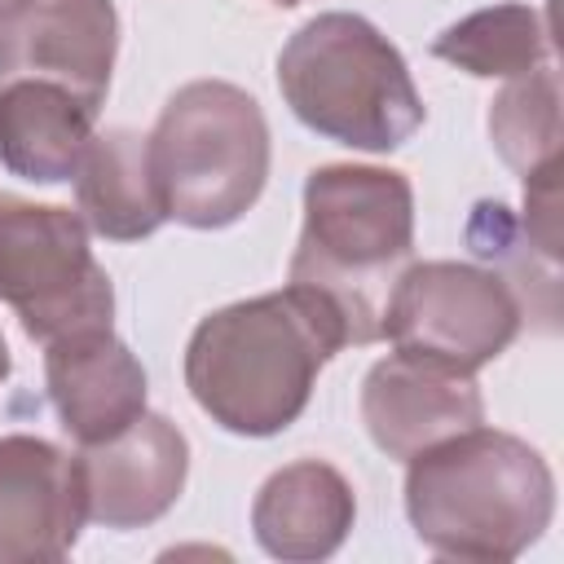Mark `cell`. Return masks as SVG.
<instances>
[{
	"label": "cell",
	"instance_id": "obj_1",
	"mask_svg": "<svg viewBox=\"0 0 564 564\" xmlns=\"http://www.w3.org/2000/svg\"><path fill=\"white\" fill-rule=\"evenodd\" d=\"M357 344L344 308L304 282L207 313L185 344V388L198 410L234 436L286 432L322 366Z\"/></svg>",
	"mask_w": 564,
	"mask_h": 564
},
{
	"label": "cell",
	"instance_id": "obj_2",
	"mask_svg": "<svg viewBox=\"0 0 564 564\" xmlns=\"http://www.w3.org/2000/svg\"><path fill=\"white\" fill-rule=\"evenodd\" d=\"M405 516L427 551L502 564L546 533L555 476L529 441L476 423L410 458Z\"/></svg>",
	"mask_w": 564,
	"mask_h": 564
},
{
	"label": "cell",
	"instance_id": "obj_3",
	"mask_svg": "<svg viewBox=\"0 0 564 564\" xmlns=\"http://www.w3.org/2000/svg\"><path fill=\"white\" fill-rule=\"evenodd\" d=\"M291 115L348 150L388 154L423 128V97L401 48L361 13H317L278 53Z\"/></svg>",
	"mask_w": 564,
	"mask_h": 564
},
{
	"label": "cell",
	"instance_id": "obj_4",
	"mask_svg": "<svg viewBox=\"0 0 564 564\" xmlns=\"http://www.w3.org/2000/svg\"><path fill=\"white\" fill-rule=\"evenodd\" d=\"M414 251V185L405 172L322 163L304 181V229L291 282L326 291L357 344L379 339V286Z\"/></svg>",
	"mask_w": 564,
	"mask_h": 564
},
{
	"label": "cell",
	"instance_id": "obj_5",
	"mask_svg": "<svg viewBox=\"0 0 564 564\" xmlns=\"http://www.w3.org/2000/svg\"><path fill=\"white\" fill-rule=\"evenodd\" d=\"M163 216L189 229L242 220L269 181V123L260 101L225 79H194L167 97L145 137Z\"/></svg>",
	"mask_w": 564,
	"mask_h": 564
},
{
	"label": "cell",
	"instance_id": "obj_6",
	"mask_svg": "<svg viewBox=\"0 0 564 564\" xmlns=\"http://www.w3.org/2000/svg\"><path fill=\"white\" fill-rule=\"evenodd\" d=\"M0 304L18 313L35 344L115 322V286L79 212L0 194Z\"/></svg>",
	"mask_w": 564,
	"mask_h": 564
},
{
	"label": "cell",
	"instance_id": "obj_7",
	"mask_svg": "<svg viewBox=\"0 0 564 564\" xmlns=\"http://www.w3.org/2000/svg\"><path fill=\"white\" fill-rule=\"evenodd\" d=\"M524 326L520 291L498 273L463 260L410 264L379 308V339L463 375H476L511 348Z\"/></svg>",
	"mask_w": 564,
	"mask_h": 564
},
{
	"label": "cell",
	"instance_id": "obj_8",
	"mask_svg": "<svg viewBox=\"0 0 564 564\" xmlns=\"http://www.w3.org/2000/svg\"><path fill=\"white\" fill-rule=\"evenodd\" d=\"M119 53L115 0H26L0 22V84H57L101 110Z\"/></svg>",
	"mask_w": 564,
	"mask_h": 564
},
{
	"label": "cell",
	"instance_id": "obj_9",
	"mask_svg": "<svg viewBox=\"0 0 564 564\" xmlns=\"http://www.w3.org/2000/svg\"><path fill=\"white\" fill-rule=\"evenodd\" d=\"M84 520L79 458L44 436H0V564L70 555Z\"/></svg>",
	"mask_w": 564,
	"mask_h": 564
},
{
	"label": "cell",
	"instance_id": "obj_10",
	"mask_svg": "<svg viewBox=\"0 0 564 564\" xmlns=\"http://www.w3.org/2000/svg\"><path fill=\"white\" fill-rule=\"evenodd\" d=\"M88 520L106 529H141L167 516L185 489L189 441L163 414H137L123 432L79 454Z\"/></svg>",
	"mask_w": 564,
	"mask_h": 564
},
{
	"label": "cell",
	"instance_id": "obj_11",
	"mask_svg": "<svg viewBox=\"0 0 564 564\" xmlns=\"http://www.w3.org/2000/svg\"><path fill=\"white\" fill-rule=\"evenodd\" d=\"M361 423L388 458L410 463L419 449L485 423V397L454 366L388 352L361 379Z\"/></svg>",
	"mask_w": 564,
	"mask_h": 564
},
{
	"label": "cell",
	"instance_id": "obj_12",
	"mask_svg": "<svg viewBox=\"0 0 564 564\" xmlns=\"http://www.w3.org/2000/svg\"><path fill=\"white\" fill-rule=\"evenodd\" d=\"M44 348L48 401L79 445H97L145 414V370L110 326L66 335Z\"/></svg>",
	"mask_w": 564,
	"mask_h": 564
},
{
	"label": "cell",
	"instance_id": "obj_13",
	"mask_svg": "<svg viewBox=\"0 0 564 564\" xmlns=\"http://www.w3.org/2000/svg\"><path fill=\"white\" fill-rule=\"evenodd\" d=\"M357 520L352 485L339 467L322 458H300L278 467L256 502H251V533L264 555L282 564H313L344 546Z\"/></svg>",
	"mask_w": 564,
	"mask_h": 564
},
{
	"label": "cell",
	"instance_id": "obj_14",
	"mask_svg": "<svg viewBox=\"0 0 564 564\" xmlns=\"http://www.w3.org/2000/svg\"><path fill=\"white\" fill-rule=\"evenodd\" d=\"M97 106L57 84L9 79L0 84V163L35 185L75 181L79 159L97 137Z\"/></svg>",
	"mask_w": 564,
	"mask_h": 564
},
{
	"label": "cell",
	"instance_id": "obj_15",
	"mask_svg": "<svg viewBox=\"0 0 564 564\" xmlns=\"http://www.w3.org/2000/svg\"><path fill=\"white\" fill-rule=\"evenodd\" d=\"M75 212L84 225L110 242H141L167 216L154 189L145 132L137 128H106L88 141L79 172H75Z\"/></svg>",
	"mask_w": 564,
	"mask_h": 564
},
{
	"label": "cell",
	"instance_id": "obj_16",
	"mask_svg": "<svg viewBox=\"0 0 564 564\" xmlns=\"http://www.w3.org/2000/svg\"><path fill=\"white\" fill-rule=\"evenodd\" d=\"M432 53L476 79H516L551 62V26L533 4L507 0L445 26L432 40Z\"/></svg>",
	"mask_w": 564,
	"mask_h": 564
},
{
	"label": "cell",
	"instance_id": "obj_17",
	"mask_svg": "<svg viewBox=\"0 0 564 564\" xmlns=\"http://www.w3.org/2000/svg\"><path fill=\"white\" fill-rule=\"evenodd\" d=\"M489 141L520 176L560 159V70L551 62L502 84L489 101Z\"/></svg>",
	"mask_w": 564,
	"mask_h": 564
},
{
	"label": "cell",
	"instance_id": "obj_18",
	"mask_svg": "<svg viewBox=\"0 0 564 564\" xmlns=\"http://www.w3.org/2000/svg\"><path fill=\"white\" fill-rule=\"evenodd\" d=\"M529 247L542 251V260H560V159L533 167L524 176V225Z\"/></svg>",
	"mask_w": 564,
	"mask_h": 564
},
{
	"label": "cell",
	"instance_id": "obj_19",
	"mask_svg": "<svg viewBox=\"0 0 564 564\" xmlns=\"http://www.w3.org/2000/svg\"><path fill=\"white\" fill-rule=\"evenodd\" d=\"M9 370H13V357H9V344H4V330H0V383L9 379Z\"/></svg>",
	"mask_w": 564,
	"mask_h": 564
},
{
	"label": "cell",
	"instance_id": "obj_20",
	"mask_svg": "<svg viewBox=\"0 0 564 564\" xmlns=\"http://www.w3.org/2000/svg\"><path fill=\"white\" fill-rule=\"evenodd\" d=\"M22 4H26V0H0V22H4V18H13Z\"/></svg>",
	"mask_w": 564,
	"mask_h": 564
},
{
	"label": "cell",
	"instance_id": "obj_21",
	"mask_svg": "<svg viewBox=\"0 0 564 564\" xmlns=\"http://www.w3.org/2000/svg\"><path fill=\"white\" fill-rule=\"evenodd\" d=\"M269 4H282V9H291V4H300V0H269Z\"/></svg>",
	"mask_w": 564,
	"mask_h": 564
}]
</instances>
